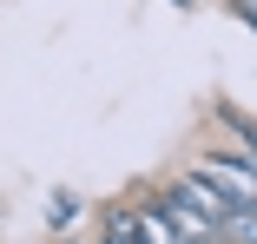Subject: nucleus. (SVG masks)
Segmentation results:
<instances>
[{"label": "nucleus", "instance_id": "1", "mask_svg": "<svg viewBox=\"0 0 257 244\" xmlns=\"http://www.w3.org/2000/svg\"><path fill=\"white\" fill-rule=\"evenodd\" d=\"M165 198H178L185 211H198V218H211V224H224L231 211H237V198H231V191L211 178V172H185L172 191H165Z\"/></svg>", "mask_w": 257, "mask_h": 244}, {"label": "nucleus", "instance_id": "2", "mask_svg": "<svg viewBox=\"0 0 257 244\" xmlns=\"http://www.w3.org/2000/svg\"><path fill=\"white\" fill-rule=\"evenodd\" d=\"M106 244H145V231H139V218H125V211H112V224H106Z\"/></svg>", "mask_w": 257, "mask_h": 244}, {"label": "nucleus", "instance_id": "3", "mask_svg": "<svg viewBox=\"0 0 257 244\" xmlns=\"http://www.w3.org/2000/svg\"><path fill=\"white\" fill-rule=\"evenodd\" d=\"M231 7L244 14V27H257V0H231Z\"/></svg>", "mask_w": 257, "mask_h": 244}, {"label": "nucleus", "instance_id": "4", "mask_svg": "<svg viewBox=\"0 0 257 244\" xmlns=\"http://www.w3.org/2000/svg\"><path fill=\"white\" fill-rule=\"evenodd\" d=\"M237 132H244V145L257 152V119H237Z\"/></svg>", "mask_w": 257, "mask_h": 244}]
</instances>
